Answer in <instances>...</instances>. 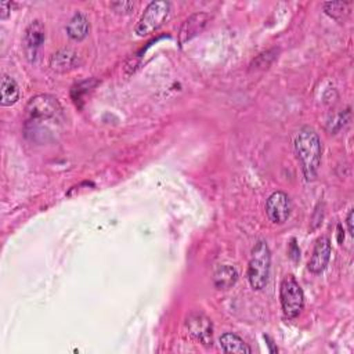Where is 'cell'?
<instances>
[{
    "instance_id": "obj_4",
    "label": "cell",
    "mask_w": 354,
    "mask_h": 354,
    "mask_svg": "<svg viewBox=\"0 0 354 354\" xmlns=\"http://www.w3.org/2000/svg\"><path fill=\"white\" fill-rule=\"evenodd\" d=\"M281 307L286 318H296L304 307V293L299 282L288 275L282 279L279 288Z\"/></svg>"
},
{
    "instance_id": "obj_7",
    "label": "cell",
    "mask_w": 354,
    "mask_h": 354,
    "mask_svg": "<svg viewBox=\"0 0 354 354\" xmlns=\"http://www.w3.org/2000/svg\"><path fill=\"white\" fill-rule=\"evenodd\" d=\"M185 328L188 333L205 346H212L213 325L212 321L202 313H191L185 319Z\"/></svg>"
},
{
    "instance_id": "obj_5",
    "label": "cell",
    "mask_w": 354,
    "mask_h": 354,
    "mask_svg": "<svg viewBox=\"0 0 354 354\" xmlns=\"http://www.w3.org/2000/svg\"><path fill=\"white\" fill-rule=\"evenodd\" d=\"M169 12H170L169 1H163V0L151 1L144 10L141 18L136 25V33L141 37L153 33L165 24V21L169 17Z\"/></svg>"
},
{
    "instance_id": "obj_15",
    "label": "cell",
    "mask_w": 354,
    "mask_h": 354,
    "mask_svg": "<svg viewBox=\"0 0 354 354\" xmlns=\"http://www.w3.org/2000/svg\"><path fill=\"white\" fill-rule=\"evenodd\" d=\"M18 98H19V87H18L17 82L8 75H3L0 104L3 106H11L18 101Z\"/></svg>"
},
{
    "instance_id": "obj_13",
    "label": "cell",
    "mask_w": 354,
    "mask_h": 354,
    "mask_svg": "<svg viewBox=\"0 0 354 354\" xmlns=\"http://www.w3.org/2000/svg\"><path fill=\"white\" fill-rule=\"evenodd\" d=\"M88 30H90V24L82 12H76L66 25V33L75 41L83 40L88 35Z\"/></svg>"
},
{
    "instance_id": "obj_19",
    "label": "cell",
    "mask_w": 354,
    "mask_h": 354,
    "mask_svg": "<svg viewBox=\"0 0 354 354\" xmlns=\"http://www.w3.org/2000/svg\"><path fill=\"white\" fill-rule=\"evenodd\" d=\"M353 214H354V210L351 209L350 212H348V214H347V218H346V223H347V228H348V232H350V235H353L354 232V230H353Z\"/></svg>"
},
{
    "instance_id": "obj_8",
    "label": "cell",
    "mask_w": 354,
    "mask_h": 354,
    "mask_svg": "<svg viewBox=\"0 0 354 354\" xmlns=\"http://www.w3.org/2000/svg\"><path fill=\"white\" fill-rule=\"evenodd\" d=\"M46 39V30L40 21H32L24 33V48L29 61H35L39 48Z\"/></svg>"
},
{
    "instance_id": "obj_9",
    "label": "cell",
    "mask_w": 354,
    "mask_h": 354,
    "mask_svg": "<svg viewBox=\"0 0 354 354\" xmlns=\"http://www.w3.org/2000/svg\"><path fill=\"white\" fill-rule=\"evenodd\" d=\"M50 68L57 73H66L80 66L82 58L72 48H61L50 57Z\"/></svg>"
},
{
    "instance_id": "obj_14",
    "label": "cell",
    "mask_w": 354,
    "mask_h": 354,
    "mask_svg": "<svg viewBox=\"0 0 354 354\" xmlns=\"http://www.w3.org/2000/svg\"><path fill=\"white\" fill-rule=\"evenodd\" d=\"M220 347L224 353H235V354H250L252 348L241 339L238 335L227 332L220 337Z\"/></svg>"
},
{
    "instance_id": "obj_6",
    "label": "cell",
    "mask_w": 354,
    "mask_h": 354,
    "mask_svg": "<svg viewBox=\"0 0 354 354\" xmlns=\"http://www.w3.org/2000/svg\"><path fill=\"white\" fill-rule=\"evenodd\" d=\"M290 199L282 191L272 192L266 202V214L268 220L274 224H283L285 221H288L290 216Z\"/></svg>"
},
{
    "instance_id": "obj_3",
    "label": "cell",
    "mask_w": 354,
    "mask_h": 354,
    "mask_svg": "<svg viewBox=\"0 0 354 354\" xmlns=\"http://www.w3.org/2000/svg\"><path fill=\"white\" fill-rule=\"evenodd\" d=\"M62 108L58 100L50 94H39L29 100L25 108L29 123H39L57 119Z\"/></svg>"
},
{
    "instance_id": "obj_18",
    "label": "cell",
    "mask_w": 354,
    "mask_h": 354,
    "mask_svg": "<svg viewBox=\"0 0 354 354\" xmlns=\"http://www.w3.org/2000/svg\"><path fill=\"white\" fill-rule=\"evenodd\" d=\"M10 11H11V3L1 1L0 3V18L7 19L8 15H10Z\"/></svg>"
},
{
    "instance_id": "obj_17",
    "label": "cell",
    "mask_w": 354,
    "mask_h": 354,
    "mask_svg": "<svg viewBox=\"0 0 354 354\" xmlns=\"http://www.w3.org/2000/svg\"><path fill=\"white\" fill-rule=\"evenodd\" d=\"M111 7L118 14H129L134 8V3H131V1H115V3H111Z\"/></svg>"
},
{
    "instance_id": "obj_16",
    "label": "cell",
    "mask_w": 354,
    "mask_h": 354,
    "mask_svg": "<svg viewBox=\"0 0 354 354\" xmlns=\"http://www.w3.org/2000/svg\"><path fill=\"white\" fill-rule=\"evenodd\" d=\"M324 11L336 21H343L351 10V1H328L324 3Z\"/></svg>"
},
{
    "instance_id": "obj_12",
    "label": "cell",
    "mask_w": 354,
    "mask_h": 354,
    "mask_svg": "<svg viewBox=\"0 0 354 354\" xmlns=\"http://www.w3.org/2000/svg\"><path fill=\"white\" fill-rule=\"evenodd\" d=\"M238 279L236 270L230 264L217 266L213 272V283L217 289H230Z\"/></svg>"
},
{
    "instance_id": "obj_2",
    "label": "cell",
    "mask_w": 354,
    "mask_h": 354,
    "mask_svg": "<svg viewBox=\"0 0 354 354\" xmlns=\"http://www.w3.org/2000/svg\"><path fill=\"white\" fill-rule=\"evenodd\" d=\"M271 268V252L266 241H259L252 249L249 266H248V279L254 290H260L266 286Z\"/></svg>"
},
{
    "instance_id": "obj_10",
    "label": "cell",
    "mask_w": 354,
    "mask_h": 354,
    "mask_svg": "<svg viewBox=\"0 0 354 354\" xmlns=\"http://www.w3.org/2000/svg\"><path fill=\"white\" fill-rule=\"evenodd\" d=\"M330 241L328 236H319L314 245L313 254L308 260V270L313 274H321L330 260Z\"/></svg>"
},
{
    "instance_id": "obj_1",
    "label": "cell",
    "mask_w": 354,
    "mask_h": 354,
    "mask_svg": "<svg viewBox=\"0 0 354 354\" xmlns=\"http://www.w3.org/2000/svg\"><path fill=\"white\" fill-rule=\"evenodd\" d=\"M293 148L304 178L307 181L314 180L317 177L322 158V144L319 136L314 129L304 126L296 133Z\"/></svg>"
},
{
    "instance_id": "obj_11",
    "label": "cell",
    "mask_w": 354,
    "mask_h": 354,
    "mask_svg": "<svg viewBox=\"0 0 354 354\" xmlns=\"http://www.w3.org/2000/svg\"><path fill=\"white\" fill-rule=\"evenodd\" d=\"M210 19V15L206 12H196L194 15H191L183 25L181 30H180V43H185L189 39H192L194 36H196L198 33H201L205 26L207 25Z\"/></svg>"
}]
</instances>
